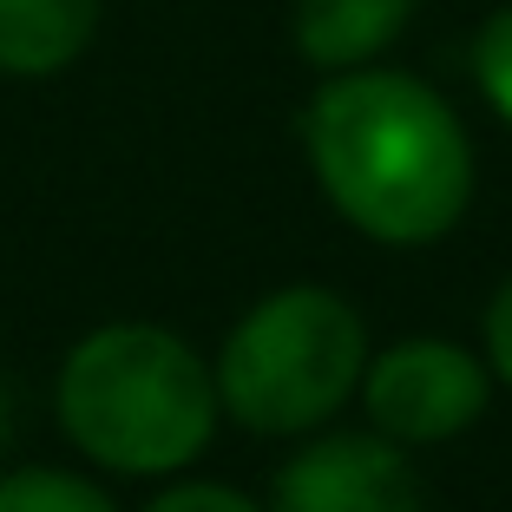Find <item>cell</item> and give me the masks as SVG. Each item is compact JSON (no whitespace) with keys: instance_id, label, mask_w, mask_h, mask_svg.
Returning <instances> with one entry per match:
<instances>
[{"instance_id":"obj_4","label":"cell","mask_w":512,"mask_h":512,"mask_svg":"<svg viewBox=\"0 0 512 512\" xmlns=\"http://www.w3.org/2000/svg\"><path fill=\"white\" fill-rule=\"evenodd\" d=\"M486 407V375L467 348L453 342H401L368 368V414L388 440L427 447V440H453L467 421H480Z\"/></svg>"},{"instance_id":"obj_11","label":"cell","mask_w":512,"mask_h":512,"mask_svg":"<svg viewBox=\"0 0 512 512\" xmlns=\"http://www.w3.org/2000/svg\"><path fill=\"white\" fill-rule=\"evenodd\" d=\"M486 348H493V368L512 381V276L493 296V309H486Z\"/></svg>"},{"instance_id":"obj_12","label":"cell","mask_w":512,"mask_h":512,"mask_svg":"<svg viewBox=\"0 0 512 512\" xmlns=\"http://www.w3.org/2000/svg\"><path fill=\"white\" fill-rule=\"evenodd\" d=\"M7 427H14V414H7V394H0V440H7Z\"/></svg>"},{"instance_id":"obj_7","label":"cell","mask_w":512,"mask_h":512,"mask_svg":"<svg viewBox=\"0 0 512 512\" xmlns=\"http://www.w3.org/2000/svg\"><path fill=\"white\" fill-rule=\"evenodd\" d=\"M414 0H296V53L309 66H368L407 27Z\"/></svg>"},{"instance_id":"obj_8","label":"cell","mask_w":512,"mask_h":512,"mask_svg":"<svg viewBox=\"0 0 512 512\" xmlns=\"http://www.w3.org/2000/svg\"><path fill=\"white\" fill-rule=\"evenodd\" d=\"M0 512H112V499L99 486L73 480L53 467H27L0 480Z\"/></svg>"},{"instance_id":"obj_1","label":"cell","mask_w":512,"mask_h":512,"mask_svg":"<svg viewBox=\"0 0 512 512\" xmlns=\"http://www.w3.org/2000/svg\"><path fill=\"white\" fill-rule=\"evenodd\" d=\"M329 204L375 243H434L473 197V145L434 86L348 66L302 119Z\"/></svg>"},{"instance_id":"obj_2","label":"cell","mask_w":512,"mask_h":512,"mask_svg":"<svg viewBox=\"0 0 512 512\" xmlns=\"http://www.w3.org/2000/svg\"><path fill=\"white\" fill-rule=\"evenodd\" d=\"M60 421L99 467L171 473L211 440L217 381L171 329L112 322L66 355Z\"/></svg>"},{"instance_id":"obj_9","label":"cell","mask_w":512,"mask_h":512,"mask_svg":"<svg viewBox=\"0 0 512 512\" xmlns=\"http://www.w3.org/2000/svg\"><path fill=\"white\" fill-rule=\"evenodd\" d=\"M473 79H480L486 106L512 125V7H499L473 40Z\"/></svg>"},{"instance_id":"obj_5","label":"cell","mask_w":512,"mask_h":512,"mask_svg":"<svg viewBox=\"0 0 512 512\" xmlns=\"http://www.w3.org/2000/svg\"><path fill=\"white\" fill-rule=\"evenodd\" d=\"M276 512H421V480L388 440H322L276 473Z\"/></svg>"},{"instance_id":"obj_10","label":"cell","mask_w":512,"mask_h":512,"mask_svg":"<svg viewBox=\"0 0 512 512\" xmlns=\"http://www.w3.org/2000/svg\"><path fill=\"white\" fill-rule=\"evenodd\" d=\"M145 512H256L237 486H178V493L151 499Z\"/></svg>"},{"instance_id":"obj_6","label":"cell","mask_w":512,"mask_h":512,"mask_svg":"<svg viewBox=\"0 0 512 512\" xmlns=\"http://www.w3.org/2000/svg\"><path fill=\"white\" fill-rule=\"evenodd\" d=\"M99 33V0H0V73L46 79Z\"/></svg>"},{"instance_id":"obj_3","label":"cell","mask_w":512,"mask_h":512,"mask_svg":"<svg viewBox=\"0 0 512 512\" xmlns=\"http://www.w3.org/2000/svg\"><path fill=\"white\" fill-rule=\"evenodd\" d=\"M362 316L329 289H283L230 329L217 394L256 434H302L329 421L362 381Z\"/></svg>"}]
</instances>
